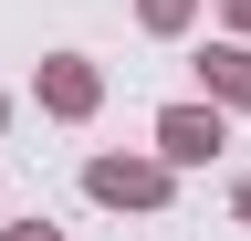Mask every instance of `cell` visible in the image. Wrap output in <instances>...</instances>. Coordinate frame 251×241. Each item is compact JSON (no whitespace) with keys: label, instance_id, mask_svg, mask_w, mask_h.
<instances>
[{"label":"cell","instance_id":"7a4b0ae2","mask_svg":"<svg viewBox=\"0 0 251 241\" xmlns=\"http://www.w3.org/2000/svg\"><path fill=\"white\" fill-rule=\"evenodd\" d=\"M157 189H168V168H126V158H94V199H126V210H147Z\"/></svg>","mask_w":251,"mask_h":241},{"label":"cell","instance_id":"52a82bcc","mask_svg":"<svg viewBox=\"0 0 251 241\" xmlns=\"http://www.w3.org/2000/svg\"><path fill=\"white\" fill-rule=\"evenodd\" d=\"M241 220H251V178H241Z\"/></svg>","mask_w":251,"mask_h":241},{"label":"cell","instance_id":"ba28073f","mask_svg":"<svg viewBox=\"0 0 251 241\" xmlns=\"http://www.w3.org/2000/svg\"><path fill=\"white\" fill-rule=\"evenodd\" d=\"M241 21H251V0H241Z\"/></svg>","mask_w":251,"mask_h":241},{"label":"cell","instance_id":"5b68a950","mask_svg":"<svg viewBox=\"0 0 251 241\" xmlns=\"http://www.w3.org/2000/svg\"><path fill=\"white\" fill-rule=\"evenodd\" d=\"M147 21H157V32H178V21H188V0H147Z\"/></svg>","mask_w":251,"mask_h":241},{"label":"cell","instance_id":"3957f363","mask_svg":"<svg viewBox=\"0 0 251 241\" xmlns=\"http://www.w3.org/2000/svg\"><path fill=\"white\" fill-rule=\"evenodd\" d=\"M42 95H52L63 115H84V105H94V74H84V63H52V74H42Z\"/></svg>","mask_w":251,"mask_h":241},{"label":"cell","instance_id":"6da1fadb","mask_svg":"<svg viewBox=\"0 0 251 241\" xmlns=\"http://www.w3.org/2000/svg\"><path fill=\"white\" fill-rule=\"evenodd\" d=\"M157 147H168L178 168H199L209 147H220V115H199V105H168V115H157Z\"/></svg>","mask_w":251,"mask_h":241},{"label":"cell","instance_id":"8992f818","mask_svg":"<svg viewBox=\"0 0 251 241\" xmlns=\"http://www.w3.org/2000/svg\"><path fill=\"white\" fill-rule=\"evenodd\" d=\"M11 241H52V231H42V220H31V231H11Z\"/></svg>","mask_w":251,"mask_h":241},{"label":"cell","instance_id":"277c9868","mask_svg":"<svg viewBox=\"0 0 251 241\" xmlns=\"http://www.w3.org/2000/svg\"><path fill=\"white\" fill-rule=\"evenodd\" d=\"M209 84H220L230 105H251V53H209Z\"/></svg>","mask_w":251,"mask_h":241}]
</instances>
